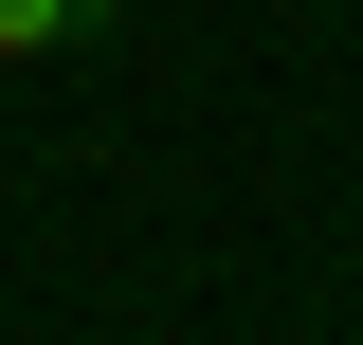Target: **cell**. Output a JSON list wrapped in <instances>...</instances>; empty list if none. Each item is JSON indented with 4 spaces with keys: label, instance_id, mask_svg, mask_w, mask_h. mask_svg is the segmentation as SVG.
<instances>
[{
    "label": "cell",
    "instance_id": "1",
    "mask_svg": "<svg viewBox=\"0 0 363 345\" xmlns=\"http://www.w3.org/2000/svg\"><path fill=\"white\" fill-rule=\"evenodd\" d=\"M128 0H0V55H91Z\"/></svg>",
    "mask_w": 363,
    "mask_h": 345
}]
</instances>
